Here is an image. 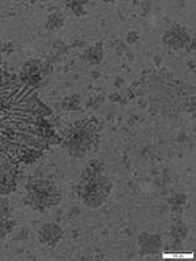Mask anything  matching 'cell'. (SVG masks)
<instances>
[{
    "instance_id": "obj_9",
    "label": "cell",
    "mask_w": 196,
    "mask_h": 261,
    "mask_svg": "<svg viewBox=\"0 0 196 261\" xmlns=\"http://www.w3.org/2000/svg\"><path fill=\"white\" fill-rule=\"evenodd\" d=\"M13 227V222L8 221L7 218H3V221H0V238H4L8 234Z\"/></svg>"
},
{
    "instance_id": "obj_5",
    "label": "cell",
    "mask_w": 196,
    "mask_h": 261,
    "mask_svg": "<svg viewBox=\"0 0 196 261\" xmlns=\"http://www.w3.org/2000/svg\"><path fill=\"white\" fill-rule=\"evenodd\" d=\"M177 39H178L179 47H183L186 45V42L188 41L187 34L183 32L179 28H176V29H172L169 33H166L165 36V42L169 43L170 46H173V48H177Z\"/></svg>"
},
{
    "instance_id": "obj_3",
    "label": "cell",
    "mask_w": 196,
    "mask_h": 261,
    "mask_svg": "<svg viewBox=\"0 0 196 261\" xmlns=\"http://www.w3.org/2000/svg\"><path fill=\"white\" fill-rule=\"evenodd\" d=\"M27 202L37 209L50 208L53 205L59 204L60 195L51 181L38 180L29 184Z\"/></svg>"
},
{
    "instance_id": "obj_11",
    "label": "cell",
    "mask_w": 196,
    "mask_h": 261,
    "mask_svg": "<svg viewBox=\"0 0 196 261\" xmlns=\"http://www.w3.org/2000/svg\"><path fill=\"white\" fill-rule=\"evenodd\" d=\"M0 213H2V217H3V218L9 217V213H11V208H9L8 201H6V200L0 201Z\"/></svg>"
},
{
    "instance_id": "obj_6",
    "label": "cell",
    "mask_w": 196,
    "mask_h": 261,
    "mask_svg": "<svg viewBox=\"0 0 196 261\" xmlns=\"http://www.w3.org/2000/svg\"><path fill=\"white\" fill-rule=\"evenodd\" d=\"M143 239H145V243L144 242H140V246L141 248L146 249V252H155V251H158L161 247L160 239L156 237H151L148 234H143Z\"/></svg>"
},
{
    "instance_id": "obj_1",
    "label": "cell",
    "mask_w": 196,
    "mask_h": 261,
    "mask_svg": "<svg viewBox=\"0 0 196 261\" xmlns=\"http://www.w3.org/2000/svg\"><path fill=\"white\" fill-rule=\"evenodd\" d=\"M97 141V128L90 120L76 124L67 139V146L72 155L84 157L94 148Z\"/></svg>"
},
{
    "instance_id": "obj_2",
    "label": "cell",
    "mask_w": 196,
    "mask_h": 261,
    "mask_svg": "<svg viewBox=\"0 0 196 261\" xmlns=\"http://www.w3.org/2000/svg\"><path fill=\"white\" fill-rule=\"evenodd\" d=\"M111 184L106 176L100 174L81 179L79 193L84 202L90 208H97L106 200L110 192Z\"/></svg>"
},
{
    "instance_id": "obj_4",
    "label": "cell",
    "mask_w": 196,
    "mask_h": 261,
    "mask_svg": "<svg viewBox=\"0 0 196 261\" xmlns=\"http://www.w3.org/2000/svg\"><path fill=\"white\" fill-rule=\"evenodd\" d=\"M39 241L47 247H55L63 238V231L54 223H46L39 231Z\"/></svg>"
},
{
    "instance_id": "obj_8",
    "label": "cell",
    "mask_w": 196,
    "mask_h": 261,
    "mask_svg": "<svg viewBox=\"0 0 196 261\" xmlns=\"http://www.w3.org/2000/svg\"><path fill=\"white\" fill-rule=\"evenodd\" d=\"M63 24V20L59 17L58 15H53L50 16L47 21V29L50 30H55V29H59Z\"/></svg>"
},
{
    "instance_id": "obj_7",
    "label": "cell",
    "mask_w": 196,
    "mask_h": 261,
    "mask_svg": "<svg viewBox=\"0 0 196 261\" xmlns=\"http://www.w3.org/2000/svg\"><path fill=\"white\" fill-rule=\"evenodd\" d=\"M84 58H85V60H88V62L93 63V64H97V63L101 62L102 59L101 47H100V46H95V47L89 48V50L85 53Z\"/></svg>"
},
{
    "instance_id": "obj_10",
    "label": "cell",
    "mask_w": 196,
    "mask_h": 261,
    "mask_svg": "<svg viewBox=\"0 0 196 261\" xmlns=\"http://www.w3.org/2000/svg\"><path fill=\"white\" fill-rule=\"evenodd\" d=\"M79 105V99L76 97H69V98H65L64 102H63V106L67 109V110H75Z\"/></svg>"
},
{
    "instance_id": "obj_12",
    "label": "cell",
    "mask_w": 196,
    "mask_h": 261,
    "mask_svg": "<svg viewBox=\"0 0 196 261\" xmlns=\"http://www.w3.org/2000/svg\"><path fill=\"white\" fill-rule=\"evenodd\" d=\"M13 190H15V187H12V188H8V187H0V195H8V193L12 192Z\"/></svg>"
}]
</instances>
